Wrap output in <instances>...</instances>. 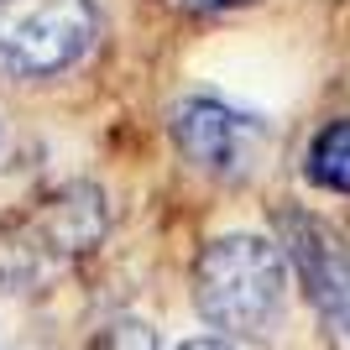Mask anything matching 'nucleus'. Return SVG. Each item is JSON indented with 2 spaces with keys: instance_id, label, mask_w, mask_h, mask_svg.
Here are the masks:
<instances>
[{
  "instance_id": "nucleus-1",
  "label": "nucleus",
  "mask_w": 350,
  "mask_h": 350,
  "mask_svg": "<svg viewBox=\"0 0 350 350\" xmlns=\"http://www.w3.org/2000/svg\"><path fill=\"white\" fill-rule=\"evenodd\" d=\"M288 262L262 235H225L193 267V304L225 335H267L282 314Z\"/></svg>"
},
{
  "instance_id": "nucleus-2",
  "label": "nucleus",
  "mask_w": 350,
  "mask_h": 350,
  "mask_svg": "<svg viewBox=\"0 0 350 350\" xmlns=\"http://www.w3.org/2000/svg\"><path fill=\"white\" fill-rule=\"evenodd\" d=\"M100 16L89 0H0V73L47 79L89 53Z\"/></svg>"
},
{
  "instance_id": "nucleus-3",
  "label": "nucleus",
  "mask_w": 350,
  "mask_h": 350,
  "mask_svg": "<svg viewBox=\"0 0 350 350\" xmlns=\"http://www.w3.org/2000/svg\"><path fill=\"white\" fill-rule=\"evenodd\" d=\"M278 230H282V262H293L308 304L324 314V324H335L340 335H350V246H345V235L329 230L319 215H308L298 204L278 209Z\"/></svg>"
},
{
  "instance_id": "nucleus-4",
  "label": "nucleus",
  "mask_w": 350,
  "mask_h": 350,
  "mask_svg": "<svg viewBox=\"0 0 350 350\" xmlns=\"http://www.w3.org/2000/svg\"><path fill=\"white\" fill-rule=\"evenodd\" d=\"M27 225H31V246L68 256V251H84V246H94V241H100V230H105V204H100V193L89 189V183H73V189L42 199V204L31 209Z\"/></svg>"
},
{
  "instance_id": "nucleus-5",
  "label": "nucleus",
  "mask_w": 350,
  "mask_h": 350,
  "mask_svg": "<svg viewBox=\"0 0 350 350\" xmlns=\"http://www.w3.org/2000/svg\"><path fill=\"white\" fill-rule=\"evenodd\" d=\"M173 136L183 157L199 167H230L235 146H241V116H230L219 100H189L173 116Z\"/></svg>"
},
{
  "instance_id": "nucleus-6",
  "label": "nucleus",
  "mask_w": 350,
  "mask_h": 350,
  "mask_svg": "<svg viewBox=\"0 0 350 350\" xmlns=\"http://www.w3.org/2000/svg\"><path fill=\"white\" fill-rule=\"evenodd\" d=\"M308 178L329 193H350V120H329L308 142Z\"/></svg>"
},
{
  "instance_id": "nucleus-7",
  "label": "nucleus",
  "mask_w": 350,
  "mask_h": 350,
  "mask_svg": "<svg viewBox=\"0 0 350 350\" xmlns=\"http://www.w3.org/2000/svg\"><path fill=\"white\" fill-rule=\"evenodd\" d=\"M94 350H157V335H152L146 324H136V319H120L94 340Z\"/></svg>"
},
{
  "instance_id": "nucleus-8",
  "label": "nucleus",
  "mask_w": 350,
  "mask_h": 350,
  "mask_svg": "<svg viewBox=\"0 0 350 350\" xmlns=\"http://www.w3.org/2000/svg\"><path fill=\"white\" fill-rule=\"evenodd\" d=\"M178 350H230V345H225V340H183Z\"/></svg>"
},
{
  "instance_id": "nucleus-9",
  "label": "nucleus",
  "mask_w": 350,
  "mask_h": 350,
  "mask_svg": "<svg viewBox=\"0 0 350 350\" xmlns=\"http://www.w3.org/2000/svg\"><path fill=\"white\" fill-rule=\"evenodd\" d=\"M193 5H204V11H225V5H251V0H193Z\"/></svg>"
}]
</instances>
